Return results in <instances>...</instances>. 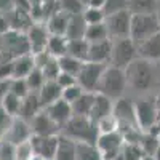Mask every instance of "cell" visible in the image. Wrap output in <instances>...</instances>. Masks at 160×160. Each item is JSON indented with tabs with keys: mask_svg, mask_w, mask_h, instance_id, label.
<instances>
[{
	"mask_svg": "<svg viewBox=\"0 0 160 160\" xmlns=\"http://www.w3.org/2000/svg\"><path fill=\"white\" fill-rule=\"evenodd\" d=\"M16 0H0V13H10L15 10Z\"/></svg>",
	"mask_w": 160,
	"mask_h": 160,
	"instance_id": "obj_47",
	"label": "cell"
},
{
	"mask_svg": "<svg viewBox=\"0 0 160 160\" xmlns=\"http://www.w3.org/2000/svg\"><path fill=\"white\" fill-rule=\"evenodd\" d=\"M8 91L21 99H24L28 95H31V90H29V85L26 82V78H10Z\"/></svg>",
	"mask_w": 160,
	"mask_h": 160,
	"instance_id": "obj_35",
	"label": "cell"
},
{
	"mask_svg": "<svg viewBox=\"0 0 160 160\" xmlns=\"http://www.w3.org/2000/svg\"><path fill=\"white\" fill-rule=\"evenodd\" d=\"M96 130H98V136L99 135H109V133H115L118 131V122L117 118L111 114V115H106L101 120L96 122Z\"/></svg>",
	"mask_w": 160,
	"mask_h": 160,
	"instance_id": "obj_34",
	"label": "cell"
},
{
	"mask_svg": "<svg viewBox=\"0 0 160 160\" xmlns=\"http://www.w3.org/2000/svg\"><path fill=\"white\" fill-rule=\"evenodd\" d=\"M95 95L96 93L85 91L74 104H71L72 114L78 115V117H90V112H91V108H93V101H95Z\"/></svg>",
	"mask_w": 160,
	"mask_h": 160,
	"instance_id": "obj_26",
	"label": "cell"
},
{
	"mask_svg": "<svg viewBox=\"0 0 160 160\" xmlns=\"http://www.w3.org/2000/svg\"><path fill=\"white\" fill-rule=\"evenodd\" d=\"M85 93V90L80 87L78 83H75V85H71V87H68V88H64L62 90V99L66 101V102H69V104H74L80 96H82Z\"/></svg>",
	"mask_w": 160,
	"mask_h": 160,
	"instance_id": "obj_41",
	"label": "cell"
},
{
	"mask_svg": "<svg viewBox=\"0 0 160 160\" xmlns=\"http://www.w3.org/2000/svg\"><path fill=\"white\" fill-rule=\"evenodd\" d=\"M38 95V99H40V104L42 108H48L53 102H56L58 99H61L62 96V88L56 83V80H51V82H45V85L40 88V91L37 93Z\"/></svg>",
	"mask_w": 160,
	"mask_h": 160,
	"instance_id": "obj_20",
	"label": "cell"
},
{
	"mask_svg": "<svg viewBox=\"0 0 160 160\" xmlns=\"http://www.w3.org/2000/svg\"><path fill=\"white\" fill-rule=\"evenodd\" d=\"M8 21H10V31L13 32H19V34H26L31 26L34 24V19L31 16V13H26L21 10H13L10 13H7Z\"/></svg>",
	"mask_w": 160,
	"mask_h": 160,
	"instance_id": "obj_17",
	"label": "cell"
},
{
	"mask_svg": "<svg viewBox=\"0 0 160 160\" xmlns=\"http://www.w3.org/2000/svg\"><path fill=\"white\" fill-rule=\"evenodd\" d=\"M58 61H59L61 72L69 74V75H72L75 78H77V74L80 72V69H82V66H83V61H78V59H75V58H72L69 55L59 58Z\"/></svg>",
	"mask_w": 160,
	"mask_h": 160,
	"instance_id": "obj_33",
	"label": "cell"
},
{
	"mask_svg": "<svg viewBox=\"0 0 160 160\" xmlns=\"http://www.w3.org/2000/svg\"><path fill=\"white\" fill-rule=\"evenodd\" d=\"M104 69H106V66H102V64L85 61L83 66H82V69H80V72L77 74V83L82 87L85 91L96 93Z\"/></svg>",
	"mask_w": 160,
	"mask_h": 160,
	"instance_id": "obj_9",
	"label": "cell"
},
{
	"mask_svg": "<svg viewBox=\"0 0 160 160\" xmlns=\"http://www.w3.org/2000/svg\"><path fill=\"white\" fill-rule=\"evenodd\" d=\"M125 75H127L128 91H135V93H146L148 90H151L155 77L152 62L141 58L135 59L125 69Z\"/></svg>",
	"mask_w": 160,
	"mask_h": 160,
	"instance_id": "obj_2",
	"label": "cell"
},
{
	"mask_svg": "<svg viewBox=\"0 0 160 160\" xmlns=\"http://www.w3.org/2000/svg\"><path fill=\"white\" fill-rule=\"evenodd\" d=\"M69 19H71V16L62 13V11H59V10L51 13L45 21L50 35H66L68 26H69Z\"/></svg>",
	"mask_w": 160,
	"mask_h": 160,
	"instance_id": "obj_19",
	"label": "cell"
},
{
	"mask_svg": "<svg viewBox=\"0 0 160 160\" xmlns=\"http://www.w3.org/2000/svg\"><path fill=\"white\" fill-rule=\"evenodd\" d=\"M56 83L64 90V88H68V87H71V85H75V83H77V78L72 77V75H69V74L61 72V74L58 75V78H56Z\"/></svg>",
	"mask_w": 160,
	"mask_h": 160,
	"instance_id": "obj_45",
	"label": "cell"
},
{
	"mask_svg": "<svg viewBox=\"0 0 160 160\" xmlns=\"http://www.w3.org/2000/svg\"><path fill=\"white\" fill-rule=\"evenodd\" d=\"M42 111H43V108H42V104H40L38 95H37V93H31V95H28V96L22 99L19 118H22V120H26V122L31 123V120L38 112H42Z\"/></svg>",
	"mask_w": 160,
	"mask_h": 160,
	"instance_id": "obj_22",
	"label": "cell"
},
{
	"mask_svg": "<svg viewBox=\"0 0 160 160\" xmlns=\"http://www.w3.org/2000/svg\"><path fill=\"white\" fill-rule=\"evenodd\" d=\"M35 155L42 160H55L59 144V135L55 136H34L31 138Z\"/></svg>",
	"mask_w": 160,
	"mask_h": 160,
	"instance_id": "obj_11",
	"label": "cell"
},
{
	"mask_svg": "<svg viewBox=\"0 0 160 160\" xmlns=\"http://www.w3.org/2000/svg\"><path fill=\"white\" fill-rule=\"evenodd\" d=\"M106 28L109 32L111 40L118 38H130V28H131V13L128 10L114 13V15L106 16Z\"/></svg>",
	"mask_w": 160,
	"mask_h": 160,
	"instance_id": "obj_7",
	"label": "cell"
},
{
	"mask_svg": "<svg viewBox=\"0 0 160 160\" xmlns=\"http://www.w3.org/2000/svg\"><path fill=\"white\" fill-rule=\"evenodd\" d=\"M160 31V21L157 15H131L130 38L136 45L142 43Z\"/></svg>",
	"mask_w": 160,
	"mask_h": 160,
	"instance_id": "obj_5",
	"label": "cell"
},
{
	"mask_svg": "<svg viewBox=\"0 0 160 160\" xmlns=\"http://www.w3.org/2000/svg\"><path fill=\"white\" fill-rule=\"evenodd\" d=\"M26 38H28L29 50H31L32 55L47 51V43H48V38H50V32L47 29V24L45 22H34L31 26V29L26 32Z\"/></svg>",
	"mask_w": 160,
	"mask_h": 160,
	"instance_id": "obj_10",
	"label": "cell"
},
{
	"mask_svg": "<svg viewBox=\"0 0 160 160\" xmlns=\"http://www.w3.org/2000/svg\"><path fill=\"white\" fill-rule=\"evenodd\" d=\"M135 111H136V122L142 133L151 131L155 125L160 123V111L158 102L154 98H139L135 101Z\"/></svg>",
	"mask_w": 160,
	"mask_h": 160,
	"instance_id": "obj_4",
	"label": "cell"
},
{
	"mask_svg": "<svg viewBox=\"0 0 160 160\" xmlns=\"http://www.w3.org/2000/svg\"><path fill=\"white\" fill-rule=\"evenodd\" d=\"M87 22L83 19L82 15H74L69 19V26H68V32H66V37L69 40L74 38H83L85 37V31H87Z\"/></svg>",
	"mask_w": 160,
	"mask_h": 160,
	"instance_id": "obj_29",
	"label": "cell"
},
{
	"mask_svg": "<svg viewBox=\"0 0 160 160\" xmlns=\"http://www.w3.org/2000/svg\"><path fill=\"white\" fill-rule=\"evenodd\" d=\"M40 71H42V74H43V77H45L47 82H51V80H56V78H58V75L61 74L59 61H58L56 58L50 56V58H48V61L43 64V68L40 69Z\"/></svg>",
	"mask_w": 160,
	"mask_h": 160,
	"instance_id": "obj_36",
	"label": "cell"
},
{
	"mask_svg": "<svg viewBox=\"0 0 160 160\" xmlns=\"http://www.w3.org/2000/svg\"><path fill=\"white\" fill-rule=\"evenodd\" d=\"M82 2H83V5H85V2H87V0H82Z\"/></svg>",
	"mask_w": 160,
	"mask_h": 160,
	"instance_id": "obj_51",
	"label": "cell"
},
{
	"mask_svg": "<svg viewBox=\"0 0 160 160\" xmlns=\"http://www.w3.org/2000/svg\"><path fill=\"white\" fill-rule=\"evenodd\" d=\"M21 104H22V99L15 96L13 93H7L3 96V99L0 101V108H2L7 114H10L11 117H19V112H21Z\"/></svg>",
	"mask_w": 160,
	"mask_h": 160,
	"instance_id": "obj_31",
	"label": "cell"
},
{
	"mask_svg": "<svg viewBox=\"0 0 160 160\" xmlns=\"http://www.w3.org/2000/svg\"><path fill=\"white\" fill-rule=\"evenodd\" d=\"M125 139L120 131L109 133V135H99L96 139V148L102 157V160H115L122 154Z\"/></svg>",
	"mask_w": 160,
	"mask_h": 160,
	"instance_id": "obj_8",
	"label": "cell"
},
{
	"mask_svg": "<svg viewBox=\"0 0 160 160\" xmlns=\"http://www.w3.org/2000/svg\"><path fill=\"white\" fill-rule=\"evenodd\" d=\"M96 93L109 98L111 101H117L123 96H128V85H127L125 71L114 68L111 64L106 66Z\"/></svg>",
	"mask_w": 160,
	"mask_h": 160,
	"instance_id": "obj_1",
	"label": "cell"
},
{
	"mask_svg": "<svg viewBox=\"0 0 160 160\" xmlns=\"http://www.w3.org/2000/svg\"><path fill=\"white\" fill-rule=\"evenodd\" d=\"M34 158H35V151L31 141L15 146V160H34Z\"/></svg>",
	"mask_w": 160,
	"mask_h": 160,
	"instance_id": "obj_40",
	"label": "cell"
},
{
	"mask_svg": "<svg viewBox=\"0 0 160 160\" xmlns=\"http://www.w3.org/2000/svg\"><path fill=\"white\" fill-rule=\"evenodd\" d=\"M13 118L15 117H11L10 114H7L2 108H0V142H2L7 136V133H8V128L13 122Z\"/></svg>",
	"mask_w": 160,
	"mask_h": 160,
	"instance_id": "obj_43",
	"label": "cell"
},
{
	"mask_svg": "<svg viewBox=\"0 0 160 160\" xmlns=\"http://www.w3.org/2000/svg\"><path fill=\"white\" fill-rule=\"evenodd\" d=\"M106 0H87L85 7H93V8H104Z\"/></svg>",
	"mask_w": 160,
	"mask_h": 160,
	"instance_id": "obj_48",
	"label": "cell"
},
{
	"mask_svg": "<svg viewBox=\"0 0 160 160\" xmlns=\"http://www.w3.org/2000/svg\"><path fill=\"white\" fill-rule=\"evenodd\" d=\"M138 45L131 38H118L112 40V53H111V66L118 69H127L128 66L138 59Z\"/></svg>",
	"mask_w": 160,
	"mask_h": 160,
	"instance_id": "obj_6",
	"label": "cell"
},
{
	"mask_svg": "<svg viewBox=\"0 0 160 160\" xmlns=\"http://www.w3.org/2000/svg\"><path fill=\"white\" fill-rule=\"evenodd\" d=\"M61 135L75 142H96L98 130L90 117L72 115V118L61 128Z\"/></svg>",
	"mask_w": 160,
	"mask_h": 160,
	"instance_id": "obj_3",
	"label": "cell"
},
{
	"mask_svg": "<svg viewBox=\"0 0 160 160\" xmlns=\"http://www.w3.org/2000/svg\"><path fill=\"white\" fill-rule=\"evenodd\" d=\"M160 0H128L131 15H157Z\"/></svg>",
	"mask_w": 160,
	"mask_h": 160,
	"instance_id": "obj_23",
	"label": "cell"
},
{
	"mask_svg": "<svg viewBox=\"0 0 160 160\" xmlns=\"http://www.w3.org/2000/svg\"><path fill=\"white\" fill-rule=\"evenodd\" d=\"M111 53H112V40H104V42L90 43L88 59L87 61L102 64V66H109L111 64Z\"/></svg>",
	"mask_w": 160,
	"mask_h": 160,
	"instance_id": "obj_15",
	"label": "cell"
},
{
	"mask_svg": "<svg viewBox=\"0 0 160 160\" xmlns=\"http://www.w3.org/2000/svg\"><path fill=\"white\" fill-rule=\"evenodd\" d=\"M35 69L32 53L11 59V78H26Z\"/></svg>",
	"mask_w": 160,
	"mask_h": 160,
	"instance_id": "obj_18",
	"label": "cell"
},
{
	"mask_svg": "<svg viewBox=\"0 0 160 160\" xmlns=\"http://www.w3.org/2000/svg\"><path fill=\"white\" fill-rule=\"evenodd\" d=\"M85 5L82 0H56V10L66 13L69 16L74 15H82Z\"/></svg>",
	"mask_w": 160,
	"mask_h": 160,
	"instance_id": "obj_32",
	"label": "cell"
},
{
	"mask_svg": "<svg viewBox=\"0 0 160 160\" xmlns=\"http://www.w3.org/2000/svg\"><path fill=\"white\" fill-rule=\"evenodd\" d=\"M102 10L106 13V16L114 15V13H118V11H123V10H128V0H106Z\"/></svg>",
	"mask_w": 160,
	"mask_h": 160,
	"instance_id": "obj_42",
	"label": "cell"
},
{
	"mask_svg": "<svg viewBox=\"0 0 160 160\" xmlns=\"http://www.w3.org/2000/svg\"><path fill=\"white\" fill-rule=\"evenodd\" d=\"M157 18H158V21H160V5H158V10H157Z\"/></svg>",
	"mask_w": 160,
	"mask_h": 160,
	"instance_id": "obj_50",
	"label": "cell"
},
{
	"mask_svg": "<svg viewBox=\"0 0 160 160\" xmlns=\"http://www.w3.org/2000/svg\"><path fill=\"white\" fill-rule=\"evenodd\" d=\"M8 82L10 80H0V101H2L3 96L8 93Z\"/></svg>",
	"mask_w": 160,
	"mask_h": 160,
	"instance_id": "obj_49",
	"label": "cell"
},
{
	"mask_svg": "<svg viewBox=\"0 0 160 160\" xmlns=\"http://www.w3.org/2000/svg\"><path fill=\"white\" fill-rule=\"evenodd\" d=\"M88 48H90V43L85 38H74V40H69L68 55L85 62L88 59Z\"/></svg>",
	"mask_w": 160,
	"mask_h": 160,
	"instance_id": "obj_28",
	"label": "cell"
},
{
	"mask_svg": "<svg viewBox=\"0 0 160 160\" xmlns=\"http://www.w3.org/2000/svg\"><path fill=\"white\" fill-rule=\"evenodd\" d=\"M55 160H77V142L59 135V144Z\"/></svg>",
	"mask_w": 160,
	"mask_h": 160,
	"instance_id": "obj_25",
	"label": "cell"
},
{
	"mask_svg": "<svg viewBox=\"0 0 160 160\" xmlns=\"http://www.w3.org/2000/svg\"><path fill=\"white\" fill-rule=\"evenodd\" d=\"M112 109H114V101H111L109 98H106L99 93L95 95V101H93V108H91V112H90V118L93 122H98L102 117L106 115H111L112 114Z\"/></svg>",
	"mask_w": 160,
	"mask_h": 160,
	"instance_id": "obj_21",
	"label": "cell"
},
{
	"mask_svg": "<svg viewBox=\"0 0 160 160\" xmlns=\"http://www.w3.org/2000/svg\"><path fill=\"white\" fill-rule=\"evenodd\" d=\"M82 16L85 19V22L90 24H99L106 21V13L102 8H93V7H85L82 11Z\"/></svg>",
	"mask_w": 160,
	"mask_h": 160,
	"instance_id": "obj_37",
	"label": "cell"
},
{
	"mask_svg": "<svg viewBox=\"0 0 160 160\" xmlns=\"http://www.w3.org/2000/svg\"><path fill=\"white\" fill-rule=\"evenodd\" d=\"M26 82H28V85H29V90H31V93H38L40 91V88H42L43 85H45V77H43V74H42V71L40 69H34L28 77H26Z\"/></svg>",
	"mask_w": 160,
	"mask_h": 160,
	"instance_id": "obj_39",
	"label": "cell"
},
{
	"mask_svg": "<svg viewBox=\"0 0 160 160\" xmlns=\"http://www.w3.org/2000/svg\"><path fill=\"white\" fill-rule=\"evenodd\" d=\"M45 112L51 117V120H53V122H55L59 128H62V127L72 118V115H74L71 104L66 102L62 98L58 99L56 102H53L51 106H48V108H45Z\"/></svg>",
	"mask_w": 160,
	"mask_h": 160,
	"instance_id": "obj_14",
	"label": "cell"
},
{
	"mask_svg": "<svg viewBox=\"0 0 160 160\" xmlns=\"http://www.w3.org/2000/svg\"><path fill=\"white\" fill-rule=\"evenodd\" d=\"M122 157H123V160H142L146 157V154L139 144L125 142L123 149H122Z\"/></svg>",
	"mask_w": 160,
	"mask_h": 160,
	"instance_id": "obj_38",
	"label": "cell"
},
{
	"mask_svg": "<svg viewBox=\"0 0 160 160\" xmlns=\"http://www.w3.org/2000/svg\"><path fill=\"white\" fill-rule=\"evenodd\" d=\"M31 128H32V135L34 136H55L61 135V128L53 122L51 117L45 112H38L32 120H31Z\"/></svg>",
	"mask_w": 160,
	"mask_h": 160,
	"instance_id": "obj_13",
	"label": "cell"
},
{
	"mask_svg": "<svg viewBox=\"0 0 160 160\" xmlns=\"http://www.w3.org/2000/svg\"><path fill=\"white\" fill-rule=\"evenodd\" d=\"M83 38L87 40L88 43H96V42H104V40H111L108 28H106L104 22L87 26V31H85V37Z\"/></svg>",
	"mask_w": 160,
	"mask_h": 160,
	"instance_id": "obj_27",
	"label": "cell"
},
{
	"mask_svg": "<svg viewBox=\"0 0 160 160\" xmlns=\"http://www.w3.org/2000/svg\"><path fill=\"white\" fill-rule=\"evenodd\" d=\"M7 32H10V21L7 13H0V35H5Z\"/></svg>",
	"mask_w": 160,
	"mask_h": 160,
	"instance_id": "obj_46",
	"label": "cell"
},
{
	"mask_svg": "<svg viewBox=\"0 0 160 160\" xmlns=\"http://www.w3.org/2000/svg\"><path fill=\"white\" fill-rule=\"evenodd\" d=\"M0 160H15V146L7 141L0 142Z\"/></svg>",
	"mask_w": 160,
	"mask_h": 160,
	"instance_id": "obj_44",
	"label": "cell"
},
{
	"mask_svg": "<svg viewBox=\"0 0 160 160\" xmlns=\"http://www.w3.org/2000/svg\"><path fill=\"white\" fill-rule=\"evenodd\" d=\"M31 138H32L31 123L26 122V120H22V118H19V117H15L3 141H7V142H10L13 146H18L21 142L31 141Z\"/></svg>",
	"mask_w": 160,
	"mask_h": 160,
	"instance_id": "obj_12",
	"label": "cell"
},
{
	"mask_svg": "<svg viewBox=\"0 0 160 160\" xmlns=\"http://www.w3.org/2000/svg\"><path fill=\"white\" fill-rule=\"evenodd\" d=\"M138 56L152 64L160 61V31L138 45Z\"/></svg>",
	"mask_w": 160,
	"mask_h": 160,
	"instance_id": "obj_16",
	"label": "cell"
},
{
	"mask_svg": "<svg viewBox=\"0 0 160 160\" xmlns=\"http://www.w3.org/2000/svg\"><path fill=\"white\" fill-rule=\"evenodd\" d=\"M68 45H69V38L66 35H50L47 43V51L50 56L59 59L68 55Z\"/></svg>",
	"mask_w": 160,
	"mask_h": 160,
	"instance_id": "obj_24",
	"label": "cell"
},
{
	"mask_svg": "<svg viewBox=\"0 0 160 160\" xmlns=\"http://www.w3.org/2000/svg\"><path fill=\"white\" fill-rule=\"evenodd\" d=\"M77 160H102L96 142H77Z\"/></svg>",
	"mask_w": 160,
	"mask_h": 160,
	"instance_id": "obj_30",
	"label": "cell"
}]
</instances>
